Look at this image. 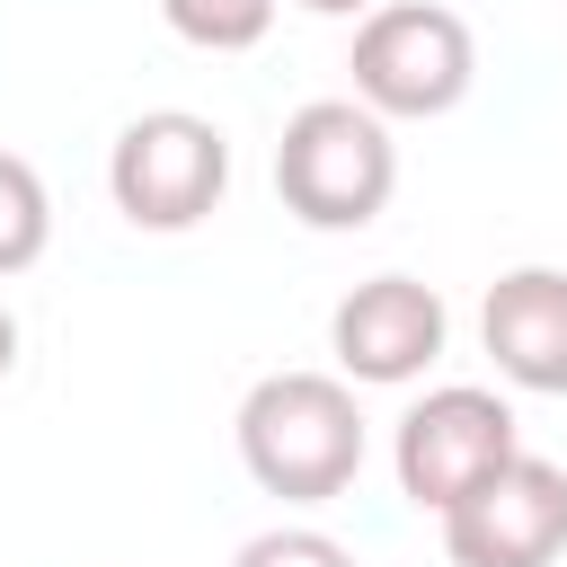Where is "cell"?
I'll return each mask as SVG.
<instances>
[{"label":"cell","mask_w":567,"mask_h":567,"mask_svg":"<svg viewBox=\"0 0 567 567\" xmlns=\"http://www.w3.org/2000/svg\"><path fill=\"white\" fill-rule=\"evenodd\" d=\"M239 461L284 505H328L363 470V408L346 372H266L239 399Z\"/></svg>","instance_id":"obj_1"},{"label":"cell","mask_w":567,"mask_h":567,"mask_svg":"<svg viewBox=\"0 0 567 567\" xmlns=\"http://www.w3.org/2000/svg\"><path fill=\"white\" fill-rule=\"evenodd\" d=\"M390 186H399L390 115H372L363 97H310L284 115L275 195L301 230H363V221H381Z\"/></svg>","instance_id":"obj_2"},{"label":"cell","mask_w":567,"mask_h":567,"mask_svg":"<svg viewBox=\"0 0 567 567\" xmlns=\"http://www.w3.org/2000/svg\"><path fill=\"white\" fill-rule=\"evenodd\" d=\"M354 97L390 124H425V115H452L478 80V35L461 9L443 0H381L363 27H354Z\"/></svg>","instance_id":"obj_3"},{"label":"cell","mask_w":567,"mask_h":567,"mask_svg":"<svg viewBox=\"0 0 567 567\" xmlns=\"http://www.w3.org/2000/svg\"><path fill=\"white\" fill-rule=\"evenodd\" d=\"M230 186V133L195 106H151L106 151V195L133 230H195Z\"/></svg>","instance_id":"obj_4"},{"label":"cell","mask_w":567,"mask_h":567,"mask_svg":"<svg viewBox=\"0 0 567 567\" xmlns=\"http://www.w3.org/2000/svg\"><path fill=\"white\" fill-rule=\"evenodd\" d=\"M514 452H523L514 408H505L496 390H478V381L425 390V399L399 416V434H390V470H399V496H408L416 514L461 505V496H470L487 470H505Z\"/></svg>","instance_id":"obj_5"},{"label":"cell","mask_w":567,"mask_h":567,"mask_svg":"<svg viewBox=\"0 0 567 567\" xmlns=\"http://www.w3.org/2000/svg\"><path fill=\"white\" fill-rule=\"evenodd\" d=\"M434 523L452 567H549L567 549V470L540 452H514Z\"/></svg>","instance_id":"obj_6"},{"label":"cell","mask_w":567,"mask_h":567,"mask_svg":"<svg viewBox=\"0 0 567 567\" xmlns=\"http://www.w3.org/2000/svg\"><path fill=\"white\" fill-rule=\"evenodd\" d=\"M443 337H452V310H443V292L416 284V275H372V284H354V292L328 310L337 372L363 381V390L416 381V372L443 354Z\"/></svg>","instance_id":"obj_7"},{"label":"cell","mask_w":567,"mask_h":567,"mask_svg":"<svg viewBox=\"0 0 567 567\" xmlns=\"http://www.w3.org/2000/svg\"><path fill=\"white\" fill-rule=\"evenodd\" d=\"M478 337L487 363L532 390V399H567V275L558 266H514L487 284L478 301Z\"/></svg>","instance_id":"obj_8"},{"label":"cell","mask_w":567,"mask_h":567,"mask_svg":"<svg viewBox=\"0 0 567 567\" xmlns=\"http://www.w3.org/2000/svg\"><path fill=\"white\" fill-rule=\"evenodd\" d=\"M44 239H53V195H44V177H35L18 151H0V275H27V266L44 257Z\"/></svg>","instance_id":"obj_9"},{"label":"cell","mask_w":567,"mask_h":567,"mask_svg":"<svg viewBox=\"0 0 567 567\" xmlns=\"http://www.w3.org/2000/svg\"><path fill=\"white\" fill-rule=\"evenodd\" d=\"M159 18L195 53H248V44H266L275 0H159Z\"/></svg>","instance_id":"obj_10"},{"label":"cell","mask_w":567,"mask_h":567,"mask_svg":"<svg viewBox=\"0 0 567 567\" xmlns=\"http://www.w3.org/2000/svg\"><path fill=\"white\" fill-rule=\"evenodd\" d=\"M230 567H354V549L328 540V532H310V523H275V532H257Z\"/></svg>","instance_id":"obj_11"},{"label":"cell","mask_w":567,"mask_h":567,"mask_svg":"<svg viewBox=\"0 0 567 567\" xmlns=\"http://www.w3.org/2000/svg\"><path fill=\"white\" fill-rule=\"evenodd\" d=\"M301 9H319V18H372L381 0H301Z\"/></svg>","instance_id":"obj_12"},{"label":"cell","mask_w":567,"mask_h":567,"mask_svg":"<svg viewBox=\"0 0 567 567\" xmlns=\"http://www.w3.org/2000/svg\"><path fill=\"white\" fill-rule=\"evenodd\" d=\"M9 363H18V319L0 310V381H9Z\"/></svg>","instance_id":"obj_13"}]
</instances>
